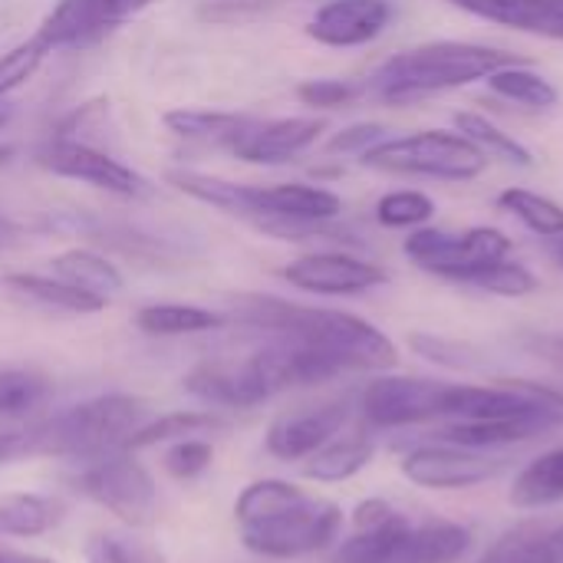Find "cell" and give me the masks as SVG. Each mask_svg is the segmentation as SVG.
I'll return each mask as SVG.
<instances>
[{
	"label": "cell",
	"instance_id": "1",
	"mask_svg": "<svg viewBox=\"0 0 563 563\" xmlns=\"http://www.w3.org/2000/svg\"><path fill=\"white\" fill-rule=\"evenodd\" d=\"M231 320L257 333L317 350L340 373L393 369L399 360L396 343L383 330L343 310L303 307V303H290L280 297H264V294H241L231 300Z\"/></svg>",
	"mask_w": 563,
	"mask_h": 563
},
{
	"label": "cell",
	"instance_id": "2",
	"mask_svg": "<svg viewBox=\"0 0 563 563\" xmlns=\"http://www.w3.org/2000/svg\"><path fill=\"white\" fill-rule=\"evenodd\" d=\"M234 518L244 548L274 561L327 551L343 531V508L336 501L280 478L247 485L234 501Z\"/></svg>",
	"mask_w": 563,
	"mask_h": 563
},
{
	"label": "cell",
	"instance_id": "3",
	"mask_svg": "<svg viewBox=\"0 0 563 563\" xmlns=\"http://www.w3.org/2000/svg\"><path fill=\"white\" fill-rule=\"evenodd\" d=\"M472 531L459 521H412L383 498L353 515V534L336 544L330 563H459L472 551Z\"/></svg>",
	"mask_w": 563,
	"mask_h": 563
},
{
	"label": "cell",
	"instance_id": "4",
	"mask_svg": "<svg viewBox=\"0 0 563 563\" xmlns=\"http://www.w3.org/2000/svg\"><path fill=\"white\" fill-rule=\"evenodd\" d=\"M515 63H528V59L498 46H485V43L435 40V43H422L386 59L373 76V92L383 102L406 106L426 96L468 86L475 79H488L492 73L515 66Z\"/></svg>",
	"mask_w": 563,
	"mask_h": 563
},
{
	"label": "cell",
	"instance_id": "5",
	"mask_svg": "<svg viewBox=\"0 0 563 563\" xmlns=\"http://www.w3.org/2000/svg\"><path fill=\"white\" fill-rule=\"evenodd\" d=\"M148 422V402L129 393H106L56 412L53 419L23 429L26 459H76L96 462L122 452L125 442Z\"/></svg>",
	"mask_w": 563,
	"mask_h": 563
},
{
	"label": "cell",
	"instance_id": "6",
	"mask_svg": "<svg viewBox=\"0 0 563 563\" xmlns=\"http://www.w3.org/2000/svg\"><path fill=\"white\" fill-rule=\"evenodd\" d=\"M360 162L366 168L389 172V175H422L442 181H468L488 168V155L472 139L445 129L383 139L379 145L363 152Z\"/></svg>",
	"mask_w": 563,
	"mask_h": 563
},
{
	"label": "cell",
	"instance_id": "7",
	"mask_svg": "<svg viewBox=\"0 0 563 563\" xmlns=\"http://www.w3.org/2000/svg\"><path fill=\"white\" fill-rule=\"evenodd\" d=\"M402 251L419 271L452 284H468L475 274L511 254V238L498 228H468L462 234L419 228L406 238Z\"/></svg>",
	"mask_w": 563,
	"mask_h": 563
},
{
	"label": "cell",
	"instance_id": "8",
	"mask_svg": "<svg viewBox=\"0 0 563 563\" xmlns=\"http://www.w3.org/2000/svg\"><path fill=\"white\" fill-rule=\"evenodd\" d=\"M76 488L129 528H145L155 518L158 488L152 475L135 462V452L122 449L106 459L86 462Z\"/></svg>",
	"mask_w": 563,
	"mask_h": 563
},
{
	"label": "cell",
	"instance_id": "9",
	"mask_svg": "<svg viewBox=\"0 0 563 563\" xmlns=\"http://www.w3.org/2000/svg\"><path fill=\"white\" fill-rule=\"evenodd\" d=\"M452 383L422 376H376L360 393V416L369 429H406L445 419Z\"/></svg>",
	"mask_w": 563,
	"mask_h": 563
},
{
	"label": "cell",
	"instance_id": "10",
	"mask_svg": "<svg viewBox=\"0 0 563 563\" xmlns=\"http://www.w3.org/2000/svg\"><path fill=\"white\" fill-rule=\"evenodd\" d=\"M33 155H36L40 168H46L59 178L82 181L89 188L109 191L115 198H145L152 191V185L139 172H132L129 165H122L115 155L102 152L99 145H86V142L53 135Z\"/></svg>",
	"mask_w": 563,
	"mask_h": 563
},
{
	"label": "cell",
	"instance_id": "11",
	"mask_svg": "<svg viewBox=\"0 0 563 563\" xmlns=\"http://www.w3.org/2000/svg\"><path fill=\"white\" fill-rule=\"evenodd\" d=\"M508 468V459L482 452V449H465L452 442H435V445H416L402 459V475L429 492H465L475 485H485L498 478Z\"/></svg>",
	"mask_w": 563,
	"mask_h": 563
},
{
	"label": "cell",
	"instance_id": "12",
	"mask_svg": "<svg viewBox=\"0 0 563 563\" xmlns=\"http://www.w3.org/2000/svg\"><path fill=\"white\" fill-rule=\"evenodd\" d=\"M185 389L218 409H254L277 396L257 350L244 360H214L195 366L185 376Z\"/></svg>",
	"mask_w": 563,
	"mask_h": 563
},
{
	"label": "cell",
	"instance_id": "13",
	"mask_svg": "<svg viewBox=\"0 0 563 563\" xmlns=\"http://www.w3.org/2000/svg\"><path fill=\"white\" fill-rule=\"evenodd\" d=\"M280 277L294 284L297 290L307 294H323V297H350V294H366L379 284H386V271L373 261L343 254V251H313L297 261H290Z\"/></svg>",
	"mask_w": 563,
	"mask_h": 563
},
{
	"label": "cell",
	"instance_id": "14",
	"mask_svg": "<svg viewBox=\"0 0 563 563\" xmlns=\"http://www.w3.org/2000/svg\"><path fill=\"white\" fill-rule=\"evenodd\" d=\"M353 416L350 399H333L320 406H303L284 412L267 429V452L280 462H307L327 442H333Z\"/></svg>",
	"mask_w": 563,
	"mask_h": 563
},
{
	"label": "cell",
	"instance_id": "15",
	"mask_svg": "<svg viewBox=\"0 0 563 563\" xmlns=\"http://www.w3.org/2000/svg\"><path fill=\"white\" fill-rule=\"evenodd\" d=\"M125 16L119 13L115 0H56V7L36 26V40L46 53L89 46L115 30Z\"/></svg>",
	"mask_w": 563,
	"mask_h": 563
},
{
	"label": "cell",
	"instance_id": "16",
	"mask_svg": "<svg viewBox=\"0 0 563 563\" xmlns=\"http://www.w3.org/2000/svg\"><path fill=\"white\" fill-rule=\"evenodd\" d=\"M393 20L389 0H330L323 3L310 23L307 36L323 46H363L373 43Z\"/></svg>",
	"mask_w": 563,
	"mask_h": 563
},
{
	"label": "cell",
	"instance_id": "17",
	"mask_svg": "<svg viewBox=\"0 0 563 563\" xmlns=\"http://www.w3.org/2000/svg\"><path fill=\"white\" fill-rule=\"evenodd\" d=\"M327 122L310 119V115H294V119H271V122H254L251 132L231 148L238 158L251 165H280L290 162L294 155L307 152L320 135Z\"/></svg>",
	"mask_w": 563,
	"mask_h": 563
},
{
	"label": "cell",
	"instance_id": "18",
	"mask_svg": "<svg viewBox=\"0 0 563 563\" xmlns=\"http://www.w3.org/2000/svg\"><path fill=\"white\" fill-rule=\"evenodd\" d=\"M449 3L498 26L563 40V0H449Z\"/></svg>",
	"mask_w": 563,
	"mask_h": 563
},
{
	"label": "cell",
	"instance_id": "19",
	"mask_svg": "<svg viewBox=\"0 0 563 563\" xmlns=\"http://www.w3.org/2000/svg\"><path fill=\"white\" fill-rule=\"evenodd\" d=\"M478 563H563V521H521L508 528Z\"/></svg>",
	"mask_w": 563,
	"mask_h": 563
},
{
	"label": "cell",
	"instance_id": "20",
	"mask_svg": "<svg viewBox=\"0 0 563 563\" xmlns=\"http://www.w3.org/2000/svg\"><path fill=\"white\" fill-rule=\"evenodd\" d=\"M0 287L16 297V300H26L33 307H43V310H59V313H76V317H86V313H99L106 310L109 300L102 297H92L59 277H43V274H7L0 280Z\"/></svg>",
	"mask_w": 563,
	"mask_h": 563
},
{
	"label": "cell",
	"instance_id": "21",
	"mask_svg": "<svg viewBox=\"0 0 563 563\" xmlns=\"http://www.w3.org/2000/svg\"><path fill=\"white\" fill-rule=\"evenodd\" d=\"M162 122L168 125V132H175L178 139L188 142H201V145H224L234 148L251 125L257 122L254 115H241V112H211V109H172L162 115Z\"/></svg>",
	"mask_w": 563,
	"mask_h": 563
},
{
	"label": "cell",
	"instance_id": "22",
	"mask_svg": "<svg viewBox=\"0 0 563 563\" xmlns=\"http://www.w3.org/2000/svg\"><path fill=\"white\" fill-rule=\"evenodd\" d=\"M376 455V442L366 435V432H356V435H336L333 442H327L320 452H313L303 465V475L310 482H320V485H336V482H346L353 475H360Z\"/></svg>",
	"mask_w": 563,
	"mask_h": 563
},
{
	"label": "cell",
	"instance_id": "23",
	"mask_svg": "<svg viewBox=\"0 0 563 563\" xmlns=\"http://www.w3.org/2000/svg\"><path fill=\"white\" fill-rule=\"evenodd\" d=\"M511 505L525 511H544L563 501V445L538 455L521 468L511 488Z\"/></svg>",
	"mask_w": 563,
	"mask_h": 563
},
{
	"label": "cell",
	"instance_id": "24",
	"mask_svg": "<svg viewBox=\"0 0 563 563\" xmlns=\"http://www.w3.org/2000/svg\"><path fill=\"white\" fill-rule=\"evenodd\" d=\"M63 521V505L49 495L13 492L0 498V534L3 538H40Z\"/></svg>",
	"mask_w": 563,
	"mask_h": 563
},
{
	"label": "cell",
	"instance_id": "25",
	"mask_svg": "<svg viewBox=\"0 0 563 563\" xmlns=\"http://www.w3.org/2000/svg\"><path fill=\"white\" fill-rule=\"evenodd\" d=\"M53 274L92 297H115L122 290V274L115 264H109L102 254L96 251H86V247H73V251H63L53 257Z\"/></svg>",
	"mask_w": 563,
	"mask_h": 563
},
{
	"label": "cell",
	"instance_id": "26",
	"mask_svg": "<svg viewBox=\"0 0 563 563\" xmlns=\"http://www.w3.org/2000/svg\"><path fill=\"white\" fill-rule=\"evenodd\" d=\"M228 317L191 303H148L135 313V327L148 336H191L224 327Z\"/></svg>",
	"mask_w": 563,
	"mask_h": 563
},
{
	"label": "cell",
	"instance_id": "27",
	"mask_svg": "<svg viewBox=\"0 0 563 563\" xmlns=\"http://www.w3.org/2000/svg\"><path fill=\"white\" fill-rule=\"evenodd\" d=\"M224 422L214 416V412H168V416H158L152 422H145L129 442H125V452H142V449H155V445H172V442H181V439H201V435H211L218 432Z\"/></svg>",
	"mask_w": 563,
	"mask_h": 563
},
{
	"label": "cell",
	"instance_id": "28",
	"mask_svg": "<svg viewBox=\"0 0 563 563\" xmlns=\"http://www.w3.org/2000/svg\"><path fill=\"white\" fill-rule=\"evenodd\" d=\"M492 86V92L518 102V106H528V109H554L561 92L554 89L551 79H544L541 73L528 69V63H515V66H505L498 73H492L485 79Z\"/></svg>",
	"mask_w": 563,
	"mask_h": 563
},
{
	"label": "cell",
	"instance_id": "29",
	"mask_svg": "<svg viewBox=\"0 0 563 563\" xmlns=\"http://www.w3.org/2000/svg\"><path fill=\"white\" fill-rule=\"evenodd\" d=\"M498 205L508 214H515L538 238L554 241V238L563 234V208L548 195H538V191H528V188H505L498 195Z\"/></svg>",
	"mask_w": 563,
	"mask_h": 563
},
{
	"label": "cell",
	"instance_id": "30",
	"mask_svg": "<svg viewBox=\"0 0 563 563\" xmlns=\"http://www.w3.org/2000/svg\"><path fill=\"white\" fill-rule=\"evenodd\" d=\"M455 129H459L465 139H472L488 158H505V162H515V165H521V168H531V165H534V155H531L528 145H521L511 132L498 129L495 122H488V119L478 115V112H459V115H455Z\"/></svg>",
	"mask_w": 563,
	"mask_h": 563
},
{
	"label": "cell",
	"instance_id": "31",
	"mask_svg": "<svg viewBox=\"0 0 563 563\" xmlns=\"http://www.w3.org/2000/svg\"><path fill=\"white\" fill-rule=\"evenodd\" d=\"M49 396V379L36 369H0V416L16 419L33 412Z\"/></svg>",
	"mask_w": 563,
	"mask_h": 563
},
{
	"label": "cell",
	"instance_id": "32",
	"mask_svg": "<svg viewBox=\"0 0 563 563\" xmlns=\"http://www.w3.org/2000/svg\"><path fill=\"white\" fill-rule=\"evenodd\" d=\"M432 214H435V201L416 188H399L376 201V218L383 228H419Z\"/></svg>",
	"mask_w": 563,
	"mask_h": 563
},
{
	"label": "cell",
	"instance_id": "33",
	"mask_svg": "<svg viewBox=\"0 0 563 563\" xmlns=\"http://www.w3.org/2000/svg\"><path fill=\"white\" fill-rule=\"evenodd\" d=\"M465 287H475V290H485L495 297H528L538 290V277L525 264L505 257V261L485 267L482 274H475Z\"/></svg>",
	"mask_w": 563,
	"mask_h": 563
},
{
	"label": "cell",
	"instance_id": "34",
	"mask_svg": "<svg viewBox=\"0 0 563 563\" xmlns=\"http://www.w3.org/2000/svg\"><path fill=\"white\" fill-rule=\"evenodd\" d=\"M46 56L49 53L43 49V43L36 36H30V40L16 43L13 49H7L0 56V99H7L16 86H23L43 66Z\"/></svg>",
	"mask_w": 563,
	"mask_h": 563
},
{
	"label": "cell",
	"instance_id": "35",
	"mask_svg": "<svg viewBox=\"0 0 563 563\" xmlns=\"http://www.w3.org/2000/svg\"><path fill=\"white\" fill-rule=\"evenodd\" d=\"M211 462H214V449L208 439H181V442H172L165 452V472L175 482H191L205 475Z\"/></svg>",
	"mask_w": 563,
	"mask_h": 563
},
{
	"label": "cell",
	"instance_id": "36",
	"mask_svg": "<svg viewBox=\"0 0 563 563\" xmlns=\"http://www.w3.org/2000/svg\"><path fill=\"white\" fill-rule=\"evenodd\" d=\"M89 563H162L158 551L119 538V534H102L89 544Z\"/></svg>",
	"mask_w": 563,
	"mask_h": 563
},
{
	"label": "cell",
	"instance_id": "37",
	"mask_svg": "<svg viewBox=\"0 0 563 563\" xmlns=\"http://www.w3.org/2000/svg\"><path fill=\"white\" fill-rule=\"evenodd\" d=\"M360 89L353 82H343V79H310L303 86H297V96L307 102V106H317V109H330V106H343L356 96Z\"/></svg>",
	"mask_w": 563,
	"mask_h": 563
},
{
	"label": "cell",
	"instance_id": "38",
	"mask_svg": "<svg viewBox=\"0 0 563 563\" xmlns=\"http://www.w3.org/2000/svg\"><path fill=\"white\" fill-rule=\"evenodd\" d=\"M383 142V125H373V122H363V125H350L343 129L336 139H330V152H353V155H363L369 152L373 145Z\"/></svg>",
	"mask_w": 563,
	"mask_h": 563
},
{
	"label": "cell",
	"instance_id": "39",
	"mask_svg": "<svg viewBox=\"0 0 563 563\" xmlns=\"http://www.w3.org/2000/svg\"><path fill=\"white\" fill-rule=\"evenodd\" d=\"M528 346H531L544 363L558 366L563 373V333H541V336H531Z\"/></svg>",
	"mask_w": 563,
	"mask_h": 563
},
{
	"label": "cell",
	"instance_id": "40",
	"mask_svg": "<svg viewBox=\"0 0 563 563\" xmlns=\"http://www.w3.org/2000/svg\"><path fill=\"white\" fill-rule=\"evenodd\" d=\"M20 459H26V435H23V429L0 432V465L20 462Z\"/></svg>",
	"mask_w": 563,
	"mask_h": 563
},
{
	"label": "cell",
	"instance_id": "41",
	"mask_svg": "<svg viewBox=\"0 0 563 563\" xmlns=\"http://www.w3.org/2000/svg\"><path fill=\"white\" fill-rule=\"evenodd\" d=\"M0 563H56L49 558H36V554H20V551H0Z\"/></svg>",
	"mask_w": 563,
	"mask_h": 563
},
{
	"label": "cell",
	"instance_id": "42",
	"mask_svg": "<svg viewBox=\"0 0 563 563\" xmlns=\"http://www.w3.org/2000/svg\"><path fill=\"white\" fill-rule=\"evenodd\" d=\"M148 3H155V0H115V7H119V13H122V16H132V13L145 10Z\"/></svg>",
	"mask_w": 563,
	"mask_h": 563
},
{
	"label": "cell",
	"instance_id": "43",
	"mask_svg": "<svg viewBox=\"0 0 563 563\" xmlns=\"http://www.w3.org/2000/svg\"><path fill=\"white\" fill-rule=\"evenodd\" d=\"M10 238H13V224H7V221L0 218V247H7Z\"/></svg>",
	"mask_w": 563,
	"mask_h": 563
},
{
	"label": "cell",
	"instance_id": "44",
	"mask_svg": "<svg viewBox=\"0 0 563 563\" xmlns=\"http://www.w3.org/2000/svg\"><path fill=\"white\" fill-rule=\"evenodd\" d=\"M13 162V145H0V172Z\"/></svg>",
	"mask_w": 563,
	"mask_h": 563
},
{
	"label": "cell",
	"instance_id": "45",
	"mask_svg": "<svg viewBox=\"0 0 563 563\" xmlns=\"http://www.w3.org/2000/svg\"><path fill=\"white\" fill-rule=\"evenodd\" d=\"M10 115H13V106H7V102L0 99V129H3L7 122H10Z\"/></svg>",
	"mask_w": 563,
	"mask_h": 563
},
{
	"label": "cell",
	"instance_id": "46",
	"mask_svg": "<svg viewBox=\"0 0 563 563\" xmlns=\"http://www.w3.org/2000/svg\"><path fill=\"white\" fill-rule=\"evenodd\" d=\"M551 251H554V257L561 261V267H563V234L561 238H554V247H551Z\"/></svg>",
	"mask_w": 563,
	"mask_h": 563
}]
</instances>
